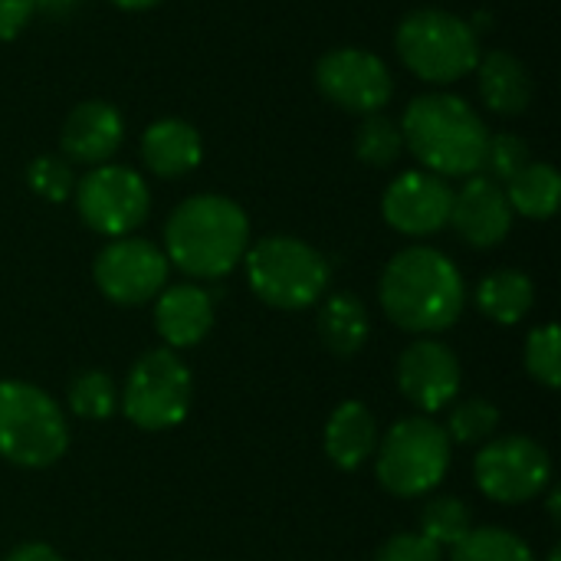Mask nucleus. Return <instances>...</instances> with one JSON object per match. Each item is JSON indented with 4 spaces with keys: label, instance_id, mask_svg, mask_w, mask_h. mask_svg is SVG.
I'll list each match as a JSON object with an SVG mask.
<instances>
[{
    "label": "nucleus",
    "instance_id": "14",
    "mask_svg": "<svg viewBox=\"0 0 561 561\" xmlns=\"http://www.w3.org/2000/svg\"><path fill=\"white\" fill-rule=\"evenodd\" d=\"M398 388L414 408L444 411L460 391V362L444 342L421 339L398 362Z\"/></svg>",
    "mask_w": 561,
    "mask_h": 561
},
{
    "label": "nucleus",
    "instance_id": "31",
    "mask_svg": "<svg viewBox=\"0 0 561 561\" xmlns=\"http://www.w3.org/2000/svg\"><path fill=\"white\" fill-rule=\"evenodd\" d=\"M529 164V145L519 135L500 131L486 138V151H483V168L490 181H510L513 174H519Z\"/></svg>",
    "mask_w": 561,
    "mask_h": 561
},
{
    "label": "nucleus",
    "instance_id": "27",
    "mask_svg": "<svg viewBox=\"0 0 561 561\" xmlns=\"http://www.w3.org/2000/svg\"><path fill=\"white\" fill-rule=\"evenodd\" d=\"M69 408L82 421H105L118 408V391L105 371H82L69 385Z\"/></svg>",
    "mask_w": 561,
    "mask_h": 561
},
{
    "label": "nucleus",
    "instance_id": "26",
    "mask_svg": "<svg viewBox=\"0 0 561 561\" xmlns=\"http://www.w3.org/2000/svg\"><path fill=\"white\" fill-rule=\"evenodd\" d=\"M401 151H404V138L398 122H391L388 115H365V122L355 131L358 161L371 168H388L401 158Z\"/></svg>",
    "mask_w": 561,
    "mask_h": 561
},
{
    "label": "nucleus",
    "instance_id": "12",
    "mask_svg": "<svg viewBox=\"0 0 561 561\" xmlns=\"http://www.w3.org/2000/svg\"><path fill=\"white\" fill-rule=\"evenodd\" d=\"M92 276L105 299L118 306H141L168 286V256L148 240L118 237L99 250Z\"/></svg>",
    "mask_w": 561,
    "mask_h": 561
},
{
    "label": "nucleus",
    "instance_id": "21",
    "mask_svg": "<svg viewBox=\"0 0 561 561\" xmlns=\"http://www.w3.org/2000/svg\"><path fill=\"white\" fill-rule=\"evenodd\" d=\"M368 309L352 293H339L319 309V339L339 358L358 355L368 342Z\"/></svg>",
    "mask_w": 561,
    "mask_h": 561
},
{
    "label": "nucleus",
    "instance_id": "6",
    "mask_svg": "<svg viewBox=\"0 0 561 561\" xmlns=\"http://www.w3.org/2000/svg\"><path fill=\"white\" fill-rule=\"evenodd\" d=\"M247 279L256 299L273 309H309L329 286L325 256L296 237H266L247 250Z\"/></svg>",
    "mask_w": 561,
    "mask_h": 561
},
{
    "label": "nucleus",
    "instance_id": "36",
    "mask_svg": "<svg viewBox=\"0 0 561 561\" xmlns=\"http://www.w3.org/2000/svg\"><path fill=\"white\" fill-rule=\"evenodd\" d=\"M115 7H122V10H148V7H154L158 0H112Z\"/></svg>",
    "mask_w": 561,
    "mask_h": 561
},
{
    "label": "nucleus",
    "instance_id": "18",
    "mask_svg": "<svg viewBox=\"0 0 561 561\" xmlns=\"http://www.w3.org/2000/svg\"><path fill=\"white\" fill-rule=\"evenodd\" d=\"M204 158L201 131L184 118H158L141 135V161L158 178H184Z\"/></svg>",
    "mask_w": 561,
    "mask_h": 561
},
{
    "label": "nucleus",
    "instance_id": "2",
    "mask_svg": "<svg viewBox=\"0 0 561 561\" xmlns=\"http://www.w3.org/2000/svg\"><path fill=\"white\" fill-rule=\"evenodd\" d=\"M168 263L194 279H220L240 266L250 247L247 210L220 194H194L164 224Z\"/></svg>",
    "mask_w": 561,
    "mask_h": 561
},
{
    "label": "nucleus",
    "instance_id": "34",
    "mask_svg": "<svg viewBox=\"0 0 561 561\" xmlns=\"http://www.w3.org/2000/svg\"><path fill=\"white\" fill-rule=\"evenodd\" d=\"M3 561H62L49 546H43V542H26V546H20V549H13L10 556Z\"/></svg>",
    "mask_w": 561,
    "mask_h": 561
},
{
    "label": "nucleus",
    "instance_id": "17",
    "mask_svg": "<svg viewBox=\"0 0 561 561\" xmlns=\"http://www.w3.org/2000/svg\"><path fill=\"white\" fill-rule=\"evenodd\" d=\"M154 299V329L168 342V348H191L207 339L214 325V299L207 289L181 283L164 286Z\"/></svg>",
    "mask_w": 561,
    "mask_h": 561
},
{
    "label": "nucleus",
    "instance_id": "30",
    "mask_svg": "<svg viewBox=\"0 0 561 561\" xmlns=\"http://www.w3.org/2000/svg\"><path fill=\"white\" fill-rule=\"evenodd\" d=\"M26 184H30V191L39 194L43 201L59 204V201H66V197L72 194L76 174H72V168H69L66 158H59V154H39V158H33L30 168H26Z\"/></svg>",
    "mask_w": 561,
    "mask_h": 561
},
{
    "label": "nucleus",
    "instance_id": "20",
    "mask_svg": "<svg viewBox=\"0 0 561 561\" xmlns=\"http://www.w3.org/2000/svg\"><path fill=\"white\" fill-rule=\"evenodd\" d=\"M378 450V421L362 401H345L325 424V454L339 470H358Z\"/></svg>",
    "mask_w": 561,
    "mask_h": 561
},
{
    "label": "nucleus",
    "instance_id": "32",
    "mask_svg": "<svg viewBox=\"0 0 561 561\" xmlns=\"http://www.w3.org/2000/svg\"><path fill=\"white\" fill-rule=\"evenodd\" d=\"M375 561H444V549L421 533H398L375 552Z\"/></svg>",
    "mask_w": 561,
    "mask_h": 561
},
{
    "label": "nucleus",
    "instance_id": "22",
    "mask_svg": "<svg viewBox=\"0 0 561 561\" xmlns=\"http://www.w3.org/2000/svg\"><path fill=\"white\" fill-rule=\"evenodd\" d=\"M536 302V286L519 270H496L477 286V306L496 325H516L529 316Z\"/></svg>",
    "mask_w": 561,
    "mask_h": 561
},
{
    "label": "nucleus",
    "instance_id": "25",
    "mask_svg": "<svg viewBox=\"0 0 561 561\" xmlns=\"http://www.w3.org/2000/svg\"><path fill=\"white\" fill-rule=\"evenodd\" d=\"M470 529H473L470 510H467V503H460L454 496H437L421 510V536H427L440 549H454L457 542L467 539Z\"/></svg>",
    "mask_w": 561,
    "mask_h": 561
},
{
    "label": "nucleus",
    "instance_id": "28",
    "mask_svg": "<svg viewBox=\"0 0 561 561\" xmlns=\"http://www.w3.org/2000/svg\"><path fill=\"white\" fill-rule=\"evenodd\" d=\"M500 427V411L496 404L490 401H463L450 411V421H447V437L457 440V444H480V440H490Z\"/></svg>",
    "mask_w": 561,
    "mask_h": 561
},
{
    "label": "nucleus",
    "instance_id": "33",
    "mask_svg": "<svg viewBox=\"0 0 561 561\" xmlns=\"http://www.w3.org/2000/svg\"><path fill=\"white\" fill-rule=\"evenodd\" d=\"M33 13H36L33 0H0V43L16 39L33 20Z\"/></svg>",
    "mask_w": 561,
    "mask_h": 561
},
{
    "label": "nucleus",
    "instance_id": "13",
    "mask_svg": "<svg viewBox=\"0 0 561 561\" xmlns=\"http://www.w3.org/2000/svg\"><path fill=\"white\" fill-rule=\"evenodd\" d=\"M450 207L454 187L447 184V178H437L424 168L398 174L381 197V214L388 227H394L404 237L440 233L450 224Z\"/></svg>",
    "mask_w": 561,
    "mask_h": 561
},
{
    "label": "nucleus",
    "instance_id": "5",
    "mask_svg": "<svg viewBox=\"0 0 561 561\" xmlns=\"http://www.w3.org/2000/svg\"><path fill=\"white\" fill-rule=\"evenodd\" d=\"M66 447L69 427L59 404L26 381H0V457L23 470H43Z\"/></svg>",
    "mask_w": 561,
    "mask_h": 561
},
{
    "label": "nucleus",
    "instance_id": "10",
    "mask_svg": "<svg viewBox=\"0 0 561 561\" xmlns=\"http://www.w3.org/2000/svg\"><path fill=\"white\" fill-rule=\"evenodd\" d=\"M473 477L483 496L493 503H529L539 493L549 490L552 483V460L542 444L533 437H500L490 440L477 460H473Z\"/></svg>",
    "mask_w": 561,
    "mask_h": 561
},
{
    "label": "nucleus",
    "instance_id": "29",
    "mask_svg": "<svg viewBox=\"0 0 561 561\" xmlns=\"http://www.w3.org/2000/svg\"><path fill=\"white\" fill-rule=\"evenodd\" d=\"M526 371L546 388H559L561 385L559 325L556 322L529 332V339H526Z\"/></svg>",
    "mask_w": 561,
    "mask_h": 561
},
{
    "label": "nucleus",
    "instance_id": "3",
    "mask_svg": "<svg viewBox=\"0 0 561 561\" xmlns=\"http://www.w3.org/2000/svg\"><path fill=\"white\" fill-rule=\"evenodd\" d=\"M404 148L437 178H473L483 168L486 125L483 115L460 95L427 92L408 102L401 115Z\"/></svg>",
    "mask_w": 561,
    "mask_h": 561
},
{
    "label": "nucleus",
    "instance_id": "24",
    "mask_svg": "<svg viewBox=\"0 0 561 561\" xmlns=\"http://www.w3.org/2000/svg\"><path fill=\"white\" fill-rule=\"evenodd\" d=\"M450 561H536L533 549L510 529L483 526L470 529L463 542L450 549Z\"/></svg>",
    "mask_w": 561,
    "mask_h": 561
},
{
    "label": "nucleus",
    "instance_id": "4",
    "mask_svg": "<svg viewBox=\"0 0 561 561\" xmlns=\"http://www.w3.org/2000/svg\"><path fill=\"white\" fill-rule=\"evenodd\" d=\"M394 46L401 62L424 82H457L470 76L483 56L477 30L440 7L411 10L394 33Z\"/></svg>",
    "mask_w": 561,
    "mask_h": 561
},
{
    "label": "nucleus",
    "instance_id": "23",
    "mask_svg": "<svg viewBox=\"0 0 561 561\" xmlns=\"http://www.w3.org/2000/svg\"><path fill=\"white\" fill-rule=\"evenodd\" d=\"M506 201L513 214H523L529 220H549L559 210L561 178L559 171L546 161H529L519 174L506 181Z\"/></svg>",
    "mask_w": 561,
    "mask_h": 561
},
{
    "label": "nucleus",
    "instance_id": "15",
    "mask_svg": "<svg viewBox=\"0 0 561 561\" xmlns=\"http://www.w3.org/2000/svg\"><path fill=\"white\" fill-rule=\"evenodd\" d=\"M450 227L460 233L463 243L477 250L500 247L513 230V207L506 201L503 184L490 181L486 174L467 178L463 187L454 191Z\"/></svg>",
    "mask_w": 561,
    "mask_h": 561
},
{
    "label": "nucleus",
    "instance_id": "11",
    "mask_svg": "<svg viewBox=\"0 0 561 561\" xmlns=\"http://www.w3.org/2000/svg\"><path fill=\"white\" fill-rule=\"evenodd\" d=\"M319 92L355 115H378L394 95V76L381 56L362 46H339L316 62Z\"/></svg>",
    "mask_w": 561,
    "mask_h": 561
},
{
    "label": "nucleus",
    "instance_id": "16",
    "mask_svg": "<svg viewBox=\"0 0 561 561\" xmlns=\"http://www.w3.org/2000/svg\"><path fill=\"white\" fill-rule=\"evenodd\" d=\"M122 138H125L122 112L102 99L79 102L66 115L62 131H59V145H62L66 161L92 164V168L108 164V158L122 148Z\"/></svg>",
    "mask_w": 561,
    "mask_h": 561
},
{
    "label": "nucleus",
    "instance_id": "7",
    "mask_svg": "<svg viewBox=\"0 0 561 561\" xmlns=\"http://www.w3.org/2000/svg\"><path fill=\"white\" fill-rule=\"evenodd\" d=\"M450 467V437L427 417L398 421L378 444V483L401 496L414 500L431 493Z\"/></svg>",
    "mask_w": 561,
    "mask_h": 561
},
{
    "label": "nucleus",
    "instance_id": "1",
    "mask_svg": "<svg viewBox=\"0 0 561 561\" xmlns=\"http://www.w3.org/2000/svg\"><path fill=\"white\" fill-rule=\"evenodd\" d=\"M385 316L414 335H434L450 329L467 302V286L457 263L434 247H408L391 256L381 273Z\"/></svg>",
    "mask_w": 561,
    "mask_h": 561
},
{
    "label": "nucleus",
    "instance_id": "37",
    "mask_svg": "<svg viewBox=\"0 0 561 561\" xmlns=\"http://www.w3.org/2000/svg\"><path fill=\"white\" fill-rule=\"evenodd\" d=\"M549 513H552V519L559 523V493L552 490V496H549Z\"/></svg>",
    "mask_w": 561,
    "mask_h": 561
},
{
    "label": "nucleus",
    "instance_id": "9",
    "mask_svg": "<svg viewBox=\"0 0 561 561\" xmlns=\"http://www.w3.org/2000/svg\"><path fill=\"white\" fill-rule=\"evenodd\" d=\"M76 210L82 224L108 240L128 237L141 227L151 207V191L135 168L125 164H99L82 174L72 187Z\"/></svg>",
    "mask_w": 561,
    "mask_h": 561
},
{
    "label": "nucleus",
    "instance_id": "19",
    "mask_svg": "<svg viewBox=\"0 0 561 561\" xmlns=\"http://www.w3.org/2000/svg\"><path fill=\"white\" fill-rule=\"evenodd\" d=\"M477 89L490 112L496 115H519L533 102V76L519 56L510 49H493L477 62Z\"/></svg>",
    "mask_w": 561,
    "mask_h": 561
},
{
    "label": "nucleus",
    "instance_id": "38",
    "mask_svg": "<svg viewBox=\"0 0 561 561\" xmlns=\"http://www.w3.org/2000/svg\"><path fill=\"white\" fill-rule=\"evenodd\" d=\"M546 561H561L559 549H552V552H549V559H546Z\"/></svg>",
    "mask_w": 561,
    "mask_h": 561
},
{
    "label": "nucleus",
    "instance_id": "8",
    "mask_svg": "<svg viewBox=\"0 0 561 561\" xmlns=\"http://www.w3.org/2000/svg\"><path fill=\"white\" fill-rule=\"evenodd\" d=\"M191 408V371L168 352L154 348L141 355L125 381L122 411L141 431H168L187 417Z\"/></svg>",
    "mask_w": 561,
    "mask_h": 561
},
{
    "label": "nucleus",
    "instance_id": "35",
    "mask_svg": "<svg viewBox=\"0 0 561 561\" xmlns=\"http://www.w3.org/2000/svg\"><path fill=\"white\" fill-rule=\"evenodd\" d=\"M33 3H36L39 13H46V16H53V20H66V16H72V10L79 7V0H33Z\"/></svg>",
    "mask_w": 561,
    "mask_h": 561
}]
</instances>
